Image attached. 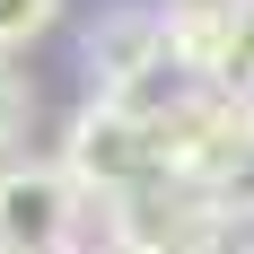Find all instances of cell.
Segmentation results:
<instances>
[{
  "instance_id": "obj_1",
  "label": "cell",
  "mask_w": 254,
  "mask_h": 254,
  "mask_svg": "<svg viewBox=\"0 0 254 254\" xmlns=\"http://www.w3.org/2000/svg\"><path fill=\"white\" fill-rule=\"evenodd\" d=\"M70 176H79V193H105V202H131L149 184H184L176 149H167V114L97 97L70 131Z\"/></svg>"
},
{
  "instance_id": "obj_2",
  "label": "cell",
  "mask_w": 254,
  "mask_h": 254,
  "mask_svg": "<svg viewBox=\"0 0 254 254\" xmlns=\"http://www.w3.org/2000/svg\"><path fill=\"white\" fill-rule=\"evenodd\" d=\"M79 176L70 167H0V254H70Z\"/></svg>"
},
{
  "instance_id": "obj_3",
  "label": "cell",
  "mask_w": 254,
  "mask_h": 254,
  "mask_svg": "<svg viewBox=\"0 0 254 254\" xmlns=\"http://www.w3.org/2000/svg\"><path fill=\"white\" fill-rule=\"evenodd\" d=\"M167 70V26L149 9H123V18H105L88 35V79H97V97L114 105H140V88Z\"/></svg>"
},
{
  "instance_id": "obj_4",
  "label": "cell",
  "mask_w": 254,
  "mask_h": 254,
  "mask_svg": "<svg viewBox=\"0 0 254 254\" xmlns=\"http://www.w3.org/2000/svg\"><path fill=\"white\" fill-rule=\"evenodd\" d=\"M158 26H167V62L219 79V62H228V0H176Z\"/></svg>"
},
{
  "instance_id": "obj_5",
  "label": "cell",
  "mask_w": 254,
  "mask_h": 254,
  "mask_svg": "<svg viewBox=\"0 0 254 254\" xmlns=\"http://www.w3.org/2000/svg\"><path fill=\"white\" fill-rule=\"evenodd\" d=\"M210 210H219V219H254V140L210 176Z\"/></svg>"
},
{
  "instance_id": "obj_6",
  "label": "cell",
  "mask_w": 254,
  "mask_h": 254,
  "mask_svg": "<svg viewBox=\"0 0 254 254\" xmlns=\"http://www.w3.org/2000/svg\"><path fill=\"white\" fill-rule=\"evenodd\" d=\"M219 79L254 88V0H228V62H219Z\"/></svg>"
},
{
  "instance_id": "obj_7",
  "label": "cell",
  "mask_w": 254,
  "mask_h": 254,
  "mask_svg": "<svg viewBox=\"0 0 254 254\" xmlns=\"http://www.w3.org/2000/svg\"><path fill=\"white\" fill-rule=\"evenodd\" d=\"M53 9H62V0H0V53L35 44V35L53 26Z\"/></svg>"
},
{
  "instance_id": "obj_8",
  "label": "cell",
  "mask_w": 254,
  "mask_h": 254,
  "mask_svg": "<svg viewBox=\"0 0 254 254\" xmlns=\"http://www.w3.org/2000/svg\"><path fill=\"white\" fill-rule=\"evenodd\" d=\"M18 131H26V88H18L9 70H0V158L18 149Z\"/></svg>"
},
{
  "instance_id": "obj_9",
  "label": "cell",
  "mask_w": 254,
  "mask_h": 254,
  "mask_svg": "<svg viewBox=\"0 0 254 254\" xmlns=\"http://www.w3.org/2000/svg\"><path fill=\"white\" fill-rule=\"evenodd\" d=\"M210 254H254V246H210Z\"/></svg>"
},
{
  "instance_id": "obj_10",
  "label": "cell",
  "mask_w": 254,
  "mask_h": 254,
  "mask_svg": "<svg viewBox=\"0 0 254 254\" xmlns=\"http://www.w3.org/2000/svg\"><path fill=\"white\" fill-rule=\"evenodd\" d=\"M246 97H254V88H246Z\"/></svg>"
}]
</instances>
